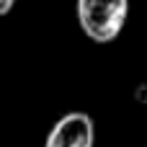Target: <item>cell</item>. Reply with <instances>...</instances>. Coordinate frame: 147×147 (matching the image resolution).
I'll use <instances>...</instances> for the list:
<instances>
[{"label":"cell","mask_w":147,"mask_h":147,"mask_svg":"<svg viewBox=\"0 0 147 147\" xmlns=\"http://www.w3.org/2000/svg\"><path fill=\"white\" fill-rule=\"evenodd\" d=\"M134 96H137V101H140L142 106H147V83H142V85L137 88V93H134Z\"/></svg>","instance_id":"4"},{"label":"cell","mask_w":147,"mask_h":147,"mask_svg":"<svg viewBox=\"0 0 147 147\" xmlns=\"http://www.w3.org/2000/svg\"><path fill=\"white\" fill-rule=\"evenodd\" d=\"M75 16L80 31L90 41L109 44L121 34L129 18V0H78Z\"/></svg>","instance_id":"1"},{"label":"cell","mask_w":147,"mask_h":147,"mask_svg":"<svg viewBox=\"0 0 147 147\" xmlns=\"http://www.w3.org/2000/svg\"><path fill=\"white\" fill-rule=\"evenodd\" d=\"M13 5H16V0H0V18L8 16V13L13 10Z\"/></svg>","instance_id":"3"},{"label":"cell","mask_w":147,"mask_h":147,"mask_svg":"<svg viewBox=\"0 0 147 147\" xmlns=\"http://www.w3.org/2000/svg\"><path fill=\"white\" fill-rule=\"evenodd\" d=\"M96 145V124L85 111H70L54 121L44 147H93Z\"/></svg>","instance_id":"2"}]
</instances>
